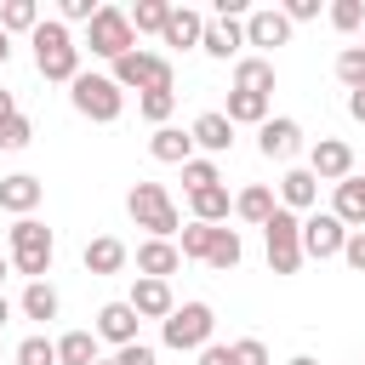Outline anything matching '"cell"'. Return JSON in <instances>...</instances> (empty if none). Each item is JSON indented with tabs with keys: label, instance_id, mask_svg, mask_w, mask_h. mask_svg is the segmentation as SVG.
I'll return each mask as SVG.
<instances>
[{
	"label": "cell",
	"instance_id": "obj_1",
	"mask_svg": "<svg viewBox=\"0 0 365 365\" xmlns=\"http://www.w3.org/2000/svg\"><path fill=\"white\" fill-rule=\"evenodd\" d=\"M6 245H11V268H17L29 285L51 274L57 240H51V228H46V222H34V217H17V222H11V234H6Z\"/></svg>",
	"mask_w": 365,
	"mask_h": 365
},
{
	"label": "cell",
	"instance_id": "obj_2",
	"mask_svg": "<svg viewBox=\"0 0 365 365\" xmlns=\"http://www.w3.org/2000/svg\"><path fill=\"white\" fill-rule=\"evenodd\" d=\"M29 40H34V68H40L46 80H63V86H68V80L80 74V46H74V34H68L63 17L40 23Z\"/></svg>",
	"mask_w": 365,
	"mask_h": 365
},
{
	"label": "cell",
	"instance_id": "obj_3",
	"mask_svg": "<svg viewBox=\"0 0 365 365\" xmlns=\"http://www.w3.org/2000/svg\"><path fill=\"white\" fill-rule=\"evenodd\" d=\"M125 211H131L137 228H148V240H171V234L182 228V222H177V200H171L160 182H131Z\"/></svg>",
	"mask_w": 365,
	"mask_h": 365
},
{
	"label": "cell",
	"instance_id": "obj_4",
	"mask_svg": "<svg viewBox=\"0 0 365 365\" xmlns=\"http://www.w3.org/2000/svg\"><path fill=\"white\" fill-rule=\"evenodd\" d=\"M68 103H74V114H86V120L108 125V120H120L125 91H120L108 74H74V80H68Z\"/></svg>",
	"mask_w": 365,
	"mask_h": 365
},
{
	"label": "cell",
	"instance_id": "obj_5",
	"mask_svg": "<svg viewBox=\"0 0 365 365\" xmlns=\"http://www.w3.org/2000/svg\"><path fill=\"white\" fill-rule=\"evenodd\" d=\"M211 331H217V314H211L205 302H182V308H171V314L160 319V336H165V348H177V354H200V348L211 342Z\"/></svg>",
	"mask_w": 365,
	"mask_h": 365
},
{
	"label": "cell",
	"instance_id": "obj_6",
	"mask_svg": "<svg viewBox=\"0 0 365 365\" xmlns=\"http://www.w3.org/2000/svg\"><path fill=\"white\" fill-rule=\"evenodd\" d=\"M262 245H268V268H274V274H297V268H302V217L279 205V211L262 222Z\"/></svg>",
	"mask_w": 365,
	"mask_h": 365
},
{
	"label": "cell",
	"instance_id": "obj_7",
	"mask_svg": "<svg viewBox=\"0 0 365 365\" xmlns=\"http://www.w3.org/2000/svg\"><path fill=\"white\" fill-rule=\"evenodd\" d=\"M86 29H91V57H108V63H120L125 51H137V34H131V17H125L120 6H97Z\"/></svg>",
	"mask_w": 365,
	"mask_h": 365
},
{
	"label": "cell",
	"instance_id": "obj_8",
	"mask_svg": "<svg viewBox=\"0 0 365 365\" xmlns=\"http://www.w3.org/2000/svg\"><path fill=\"white\" fill-rule=\"evenodd\" d=\"M120 91H160V86H171V63L160 57V51H125L120 63H114V74H108Z\"/></svg>",
	"mask_w": 365,
	"mask_h": 365
},
{
	"label": "cell",
	"instance_id": "obj_9",
	"mask_svg": "<svg viewBox=\"0 0 365 365\" xmlns=\"http://www.w3.org/2000/svg\"><path fill=\"white\" fill-rule=\"evenodd\" d=\"M342 240H348V228H342L331 211H314V217H302V257H314V262H325V257H342Z\"/></svg>",
	"mask_w": 365,
	"mask_h": 365
},
{
	"label": "cell",
	"instance_id": "obj_10",
	"mask_svg": "<svg viewBox=\"0 0 365 365\" xmlns=\"http://www.w3.org/2000/svg\"><path fill=\"white\" fill-rule=\"evenodd\" d=\"M308 171H314V182H342V177H354V148L342 137H319L308 154Z\"/></svg>",
	"mask_w": 365,
	"mask_h": 365
},
{
	"label": "cell",
	"instance_id": "obj_11",
	"mask_svg": "<svg viewBox=\"0 0 365 365\" xmlns=\"http://www.w3.org/2000/svg\"><path fill=\"white\" fill-rule=\"evenodd\" d=\"M257 148H262V160H291L297 148H302V125L297 120H262L257 125Z\"/></svg>",
	"mask_w": 365,
	"mask_h": 365
},
{
	"label": "cell",
	"instance_id": "obj_12",
	"mask_svg": "<svg viewBox=\"0 0 365 365\" xmlns=\"http://www.w3.org/2000/svg\"><path fill=\"white\" fill-rule=\"evenodd\" d=\"M240 46H245V29L234 23V17H217V23H205V34H200V51L205 57H217V63H240Z\"/></svg>",
	"mask_w": 365,
	"mask_h": 365
},
{
	"label": "cell",
	"instance_id": "obj_13",
	"mask_svg": "<svg viewBox=\"0 0 365 365\" xmlns=\"http://www.w3.org/2000/svg\"><path fill=\"white\" fill-rule=\"evenodd\" d=\"M177 268H182L177 240H143V245H137V274H143V279H171Z\"/></svg>",
	"mask_w": 365,
	"mask_h": 365
},
{
	"label": "cell",
	"instance_id": "obj_14",
	"mask_svg": "<svg viewBox=\"0 0 365 365\" xmlns=\"http://www.w3.org/2000/svg\"><path fill=\"white\" fill-rule=\"evenodd\" d=\"M97 336L114 342V348L137 342V308H131V302H103V308H97Z\"/></svg>",
	"mask_w": 365,
	"mask_h": 365
},
{
	"label": "cell",
	"instance_id": "obj_15",
	"mask_svg": "<svg viewBox=\"0 0 365 365\" xmlns=\"http://www.w3.org/2000/svg\"><path fill=\"white\" fill-rule=\"evenodd\" d=\"M240 29H245V46H285V40H291V23H285V11H274V6L251 11Z\"/></svg>",
	"mask_w": 365,
	"mask_h": 365
},
{
	"label": "cell",
	"instance_id": "obj_16",
	"mask_svg": "<svg viewBox=\"0 0 365 365\" xmlns=\"http://www.w3.org/2000/svg\"><path fill=\"white\" fill-rule=\"evenodd\" d=\"M46 200V188H40V177H0V211H11V217H29L34 205Z\"/></svg>",
	"mask_w": 365,
	"mask_h": 365
},
{
	"label": "cell",
	"instance_id": "obj_17",
	"mask_svg": "<svg viewBox=\"0 0 365 365\" xmlns=\"http://www.w3.org/2000/svg\"><path fill=\"white\" fill-rule=\"evenodd\" d=\"M125 240H114V234H97V240H86V251H80V262H86V274H120L125 268Z\"/></svg>",
	"mask_w": 365,
	"mask_h": 365
},
{
	"label": "cell",
	"instance_id": "obj_18",
	"mask_svg": "<svg viewBox=\"0 0 365 365\" xmlns=\"http://www.w3.org/2000/svg\"><path fill=\"white\" fill-rule=\"evenodd\" d=\"M125 302L137 308V319H165V314L177 308V302H171V279H137Z\"/></svg>",
	"mask_w": 365,
	"mask_h": 365
},
{
	"label": "cell",
	"instance_id": "obj_19",
	"mask_svg": "<svg viewBox=\"0 0 365 365\" xmlns=\"http://www.w3.org/2000/svg\"><path fill=\"white\" fill-rule=\"evenodd\" d=\"M331 217L354 234V228H365V177H342L336 182V205H331Z\"/></svg>",
	"mask_w": 365,
	"mask_h": 365
},
{
	"label": "cell",
	"instance_id": "obj_20",
	"mask_svg": "<svg viewBox=\"0 0 365 365\" xmlns=\"http://www.w3.org/2000/svg\"><path fill=\"white\" fill-rule=\"evenodd\" d=\"M148 154H154L160 165H188V160H194V137L177 131V125H160V131L148 137Z\"/></svg>",
	"mask_w": 365,
	"mask_h": 365
},
{
	"label": "cell",
	"instance_id": "obj_21",
	"mask_svg": "<svg viewBox=\"0 0 365 365\" xmlns=\"http://www.w3.org/2000/svg\"><path fill=\"white\" fill-rule=\"evenodd\" d=\"M188 137H194V148H211V154H222V148L234 143V125L222 120V108H205V114L188 125Z\"/></svg>",
	"mask_w": 365,
	"mask_h": 365
},
{
	"label": "cell",
	"instance_id": "obj_22",
	"mask_svg": "<svg viewBox=\"0 0 365 365\" xmlns=\"http://www.w3.org/2000/svg\"><path fill=\"white\" fill-rule=\"evenodd\" d=\"M274 211H279V200H274V188H262V182H251V188L234 194V217H240V222H257V228H262Z\"/></svg>",
	"mask_w": 365,
	"mask_h": 365
},
{
	"label": "cell",
	"instance_id": "obj_23",
	"mask_svg": "<svg viewBox=\"0 0 365 365\" xmlns=\"http://www.w3.org/2000/svg\"><path fill=\"white\" fill-rule=\"evenodd\" d=\"M234 91L268 97V91H274V63H268V57H240V63H234Z\"/></svg>",
	"mask_w": 365,
	"mask_h": 365
},
{
	"label": "cell",
	"instance_id": "obj_24",
	"mask_svg": "<svg viewBox=\"0 0 365 365\" xmlns=\"http://www.w3.org/2000/svg\"><path fill=\"white\" fill-rule=\"evenodd\" d=\"M314 194H319V182H314V171H308V165H297V171H285V177H279V205H285V211H308V205H314Z\"/></svg>",
	"mask_w": 365,
	"mask_h": 365
},
{
	"label": "cell",
	"instance_id": "obj_25",
	"mask_svg": "<svg viewBox=\"0 0 365 365\" xmlns=\"http://www.w3.org/2000/svg\"><path fill=\"white\" fill-rule=\"evenodd\" d=\"M188 205H194V222H211V228H222V217L234 211V200H228V188H222V182L194 188V194H188Z\"/></svg>",
	"mask_w": 365,
	"mask_h": 365
},
{
	"label": "cell",
	"instance_id": "obj_26",
	"mask_svg": "<svg viewBox=\"0 0 365 365\" xmlns=\"http://www.w3.org/2000/svg\"><path fill=\"white\" fill-rule=\"evenodd\" d=\"M200 34H205V17L200 11H188V6H171V17H165V46H200Z\"/></svg>",
	"mask_w": 365,
	"mask_h": 365
},
{
	"label": "cell",
	"instance_id": "obj_27",
	"mask_svg": "<svg viewBox=\"0 0 365 365\" xmlns=\"http://www.w3.org/2000/svg\"><path fill=\"white\" fill-rule=\"evenodd\" d=\"M228 125H262L268 120V97H251V91H228V108H222Z\"/></svg>",
	"mask_w": 365,
	"mask_h": 365
},
{
	"label": "cell",
	"instance_id": "obj_28",
	"mask_svg": "<svg viewBox=\"0 0 365 365\" xmlns=\"http://www.w3.org/2000/svg\"><path fill=\"white\" fill-rule=\"evenodd\" d=\"M40 29V6L34 0H6L0 6V34H34Z\"/></svg>",
	"mask_w": 365,
	"mask_h": 365
},
{
	"label": "cell",
	"instance_id": "obj_29",
	"mask_svg": "<svg viewBox=\"0 0 365 365\" xmlns=\"http://www.w3.org/2000/svg\"><path fill=\"white\" fill-rule=\"evenodd\" d=\"M57 365H97V336H91V331L57 336Z\"/></svg>",
	"mask_w": 365,
	"mask_h": 365
},
{
	"label": "cell",
	"instance_id": "obj_30",
	"mask_svg": "<svg viewBox=\"0 0 365 365\" xmlns=\"http://www.w3.org/2000/svg\"><path fill=\"white\" fill-rule=\"evenodd\" d=\"M125 17H131V34H165V17H171V6H165V0H137Z\"/></svg>",
	"mask_w": 365,
	"mask_h": 365
},
{
	"label": "cell",
	"instance_id": "obj_31",
	"mask_svg": "<svg viewBox=\"0 0 365 365\" xmlns=\"http://www.w3.org/2000/svg\"><path fill=\"white\" fill-rule=\"evenodd\" d=\"M240 257H245V245H240V234H234V228H217V234H211V251H205V262L228 274V268H240Z\"/></svg>",
	"mask_w": 365,
	"mask_h": 365
},
{
	"label": "cell",
	"instance_id": "obj_32",
	"mask_svg": "<svg viewBox=\"0 0 365 365\" xmlns=\"http://www.w3.org/2000/svg\"><path fill=\"white\" fill-rule=\"evenodd\" d=\"M211 222H188V228H177V257H188V262H205V251H211Z\"/></svg>",
	"mask_w": 365,
	"mask_h": 365
},
{
	"label": "cell",
	"instance_id": "obj_33",
	"mask_svg": "<svg viewBox=\"0 0 365 365\" xmlns=\"http://www.w3.org/2000/svg\"><path fill=\"white\" fill-rule=\"evenodd\" d=\"M29 319H57V291L46 285V279H34L29 291H23V302H17Z\"/></svg>",
	"mask_w": 365,
	"mask_h": 365
},
{
	"label": "cell",
	"instance_id": "obj_34",
	"mask_svg": "<svg viewBox=\"0 0 365 365\" xmlns=\"http://www.w3.org/2000/svg\"><path fill=\"white\" fill-rule=\"evenodd\" d=\"M171 108H177V91H171V86L143 91V97H137V114H143V120H154V125H165V120H171Z\"/></svg>",
	"mask_w": 365,
	"mask_h": 365
},
{
	"label": "cell",
	"instance_id": "obj_35",
	"mask_svg": "<svg viewBox=\"0 0 365 365\" xmlns=\"http://www.w3.org/2000/svg\"><path fill=\"white\" fill-rule=\"evenodd\" d=\"M336 80H342L348 91L365 86V46H342V51H336Z\"/></svg>",
	"mask_w": 365,
	"mask_h": 365
},
{
	"label": "cell",
	"instance_id": "obj_36",
	"mask_svg": "<svg viewBox=\"0 0 365 365\" xmlns=\"http://www.w3.org/2000/svg\"><path fill=\"white\" fill-rule=\"evenodd\" d=\"M211 182H222V171H217V160H200V154H194V160L182 165V188L194 194V188H211Z\"/></svg>",
	"mask_w": 365,
	"mask_h": 365
},
{
	"label": "cell",
	"instance_id": "obj_37",
	"mask_svg": "<svg viewBox=\"0 0 365 365\" xmlns=\"http://www.w3.org/2000/svg\"><path fill=\"white\" fill-rule=\"evenodd\" d=\"M17 365H57V342H46V336H23V342H17Z\"/></svg>",
	"mask_w": 365,
	"mask_h": 365
},
{
	"label": "cell",
	"instance_id": "obj_38",
	"mask_svg": "<svg viewBox=\"0 0 365 365\" xmlns=\"http://www.w3.org/2000/svg\"><path fill=\"white\" fill-rule=\"evenodd\" d=\"M228 354H234V365H268V342L262 336H240V342H228Z\"/></svg>",
	"mask_w": 365,
	"mask_h": 365
},
{
	"label": "cell",
	"instance_id": "obj_39",
	"mask_svg": "<svg viewBox=\"0 0 365 365\" xmlns=\"http://www.w3.org/2000/svg\"><path fill=\"white\" fill-rule=\"evenodd\" d=\"M331 23H336L342 34H354V29H365V6H359V0H336V6H331Z\"/></svg>",
	"mask_w": 365,
	"mask_h": 365
},
{
	"label": "cell",
	"instance_id": "obj_40",
	"mask_svg": "<svg viewBox=\"0 0 365 365\" xmlns=\"http://www.w3.org/2000/svg\"><path fill=\"white\" fill-rule=\"evenodd\" d=\"M29 137H34V125H29L23 114H11V120H0V148H29Z\"/></svg>",
	"mask_w": 365,
	"mask_h": 365
},
{
	"label": "cell",
	"instance_id": "obj_41",
	"mask_svg": "<svg viewBox=\"0 0 365 365\" xmlns=\"http://www.w3.org/2000/svg\"><path fill=\"white\" fill-rule=\"evenodd\" d=\"M342 262H348L354 274H365V228H354V234L342 240Z\"/></svg>",
	"mask_w": 365,
	"mask_h": 365
},
{
	"label": "cell",
	"instance_id": "obj_42",
	"mask_svg": "<svg viewBox=\"0 0 365 365\" xmlns=\"http://www.w3.org/2000/svg\"><path fill=\"white\" fill-rule=\"evenodd\" d=\"M114 365H154V348H148V342H125V348L114 354Z\"/></svg>",
	"mask_w": 365,
	"mask_h": 365
},
{
	"label": "cell",
	"instance_id": "obj_43",
	"mask_svg": "<svg viewBox=\"0 0 365 365\" xmlns=\"http://www.w3.org/2000/svg\"><path fill=\"white\" fill-rule=\"evenodd\" d=\"M91 0H63V23H91Z\"/></svg>",
	"mask_w": 365,
	"mask_h": 365
},
{
	"label": "cell",
	"instance_id": "obj_44",
	"mask_svg": "<svg viewBox=\"0 0 365 365\" xmlns=\"http://www.w3.org/2000/svg\"><path fill=\"white\" fill-rule=\"evenodd\" d=\"M200 365H234L228 342H205V348H200Z\"/></svg>",
	"mask_w": 365,
	"mask_h": 365
},
{
	"label": "cell",
	"instance_id": "obj_45",
	"mask_svg": "<svg viewBox=\"0 0 365 365\" xmlns=\"http://www.w3.org/2000/svg\"><path fill=\"white\" fill-rule=\"evenodd\" d=\"M319 11V0H291L285 6V23H302V17H314Z\"/></svg>",
	"mask_w": 365,
	"mask_h": 365
},
{
	"label": "cell",
	"instance_id": "obj_46",
	"mask_svg": "<svg viewBox=\"0 0 365 365\" xmlns=\"http://www.w3.org/2000/svg\"><path fill=\"white\" fill-rule=\"evenodd\" d=\"M348 114L365 125V86H359V91H348Z\"/></svg>",
	"mask_w": 365,
	"mask_h": 365
},
{
	"label": "cell",
	"instance_id": "obj_47",
	"mask_svg": "<svg viewBox=\"0 0 365 365\" xmlns=\"http://www.w3.org/2000/svg\"><path fill=\"white\" fill-rule=\"evenodd\" d=\"M11 114H17V97H11V91H0V120H11Z\"/></svg>",
	"mask_w": 365,
	"mask_h": 365
},
{
	"label": "cell",
	"instance_id": "obj_48",
	"mask_svg": "<svg viewBox=\"0 0 365 365\" xmlns=\"http://www.w3.org/2000/svg\"><path fill=\"white\" fill-rule=\"evenodd\" d=\"M6 319H11V302H6V297H0V325H6Z\"/></svg>",
	"mask_w": 365,
	"mask_h": 365
},
{
	"label": "cell",
	"instance_id": "obj_49",
	"mask_svg": "<svg viewBox=\"0 0 365 365\" xmlns=\"http://www.w3.org/2000/svg\"><path fill=\"white\" fill-rule=\"evenodd\" d=\"M6 57H11V40H6V34H0V63H6Z\"/></svg>",
	"mask_w": 365,
	"mask_h": 365
},
{
	"label": "cell",
	"instance_id": "obj_50",
	"mask_svg": "<svg viewBox=\"0 0 365 365\" xmlns=\"http://www.w3.org/2000/svg\"><path fill=\"white\" fill-rule=\"evenodd\" d=\"M291 365H319V359H308V354H297V359H291Z\"/></svg>",
	"mask_w": 365,
	"mask_h": 365
},
{
	"label": "cell",
	"instance_id": "obj_51",
	"mask_svg": "<svg viewBox=\"0 0 365 365\" xmlns=\"http://www.w3.org/2000/svg\"><path fill=\"white\" fill-rule=\"evenodd\" d=\"M6 274H11V257H0V279H6Z\"/></svg>",
	"mask_w": 365,
	"mask_h": 365
},
{
	"label": "cell",
	"instance_id": "obj_52",
	"mask_svg": "<svg viewBox=\"0 0 365 365\" xmlns=\"http://www.w3.org/2000/svg\"><path fill=\"white\" fill-rule=\"evenodd\" d=\"M97 365H114V359H97Z\"/></svg>",
	"mask_w": 365,
	"mask_h": 365
}]
</instances>
